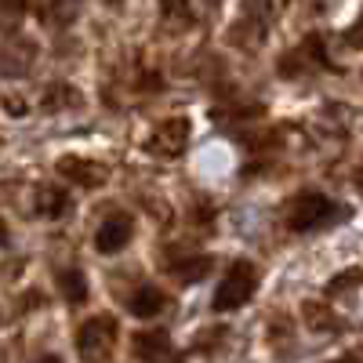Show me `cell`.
<instances>
[{
    "mask_svg": "<svg viewBox=\"0 0 363 363\" xmlns=\"http://www.w3.org/2000/svg\"><path fill=\"white\" fill-rule=\"evenodd\" d=\"M345 215V207H338L330 196H323V193H294L291 200H287V207H284V222H287V229H294V233H309V229H320V225H327L330 218H342Z\"/></svg>",
    "mask_w": 363,
    "mask_h": 363,
    "instance_id": "cell-1",
    "label": "cell"
},
{
    "mask_svg": "<svg viewBox=\"0 0 363 363\" xmlns=\"http://www.w3.org/2000/svg\"><path fill=\"white\" fill-rule=\"evenodd\" d=\"M116 352V320L113 316H91L77 330V356L84 363H109Z\"/></svg>",
    "mask_w": 363,
    "mask_h": 363,
    "instance_id": "cell-2",
    "label": "cell"
},
{
    "mask_svg": "<svg viewBox=\"0 0 363 363\" xmlns=\"http://www.w3.org/2000/svg\"><path fill=\"white\" fill-rule=\"evenodd\" d=\"M258 291V269L251 262H233L229 272L222 277V287L215 291V309L218 313H233L240 306H247Z\"/></svg>",
    "mask_w": 363,
    "mask_h": 363,
    "instance_id": "cell-3",
    "label": "cell"
},
{
    "mask_svg": "<svg viewBox=\"0 0 363 363\" xmlns=\"http://www.w3.org/2000/svg\"><path fill=\"white\" fill-rule=\"evenodd\" d=\"M330 62H327V51H323V40L313 33V37H306L294 51H287L284 58H280V73L284 77H306L309 69H327Z\"/></svg>",
    "mask_w": 363,
    "mask_h": 363,
    "instance_id": "cell-4",
    "label": "cell"
},
{
    "mask_svg": "<svg viewBox=\"0 0 363 363\" xmlns=\"http://www.w3.org/2000/svg\"><path fill=\"white\" fill-rule=\"evenodd\" d=\"M189 120L186 116H174V120H164V124L153 128V135H149V153H157V157H182L186 153V145H189Z\"/></svg>",
    "mask_w": 363,
    "mask_h": 363,
    "instance_id": "cell-5",
    "label": "cell"
},
{
    "mask_svg": "<svg viewBox=\"0 0 363 363\" xmlns=\"http://www.w3.org/2000/svg\"><path fill=\"white\" fill-rule=\"evenodd\" d=\"M58 174L80 189H99L109 182V167L99 160H87V157H62L58 160Z\"/></svg>",
    "mask_w": 363,
    "mask_h": 363,
    "instance_id": "cell-6",
    "label": "cell"
},
{
    "mask_svg": "<svg viewBox=\"0 0 363 363\" xmlns=\"http://www.w3.org/2000/svg\"><path fill=\"white\" fill-rule=\"evenodd\" d=\"M131 352L142 363H182V352L171 345V338L164 330H142V335H135Z\"/></svg>",
    "mask_w": 363,
    "mask_h": 363,
    "instance_id": "cell-7",
    "label": "cell"
},
{
    "mask_svg": "<svg viewBox=\"0 0 363 363\" xmlns=\"http://www.w3.org/2000/svg\"><path fill=\"white\" fill-rule=\"evenodd\" d=\"M33 62H37V44L26 37L8 40L0 48V77H26L33 69Z\"/></svg>",
    "mask_w": 363,
    "mask_h": 363,
    "instance_id": "cell-8",
    "label": "cell"
},
{
    "mask_svg": "<svg viewBox=\"0 0 363 363\" xmlns=\"http://www.w3.org/2000/svg\"><path fill=\"white\" fill-rule=\"evenodd\" d=\"M131 236H135V218H128V215H109V218L99 225L95 244H99L102 255H120V251L131 244Z\"/></svg>",
    "mask_w": 363,
    "mask_h": 363,
    "instance_id": "cell-9",
    "label": "cell"
},
{
    "mask_svg": "<svg viewBox=\"0 0 363 363\" xmlns=\"http://www.w3.org/2000/svg\"><path fill=\"white\" fill-rule=\"evenodd\" d=\"M196 15L189 8V0H160V26H164V33L178 37V33H186V29H193Z\"/></svg>",
    "mask_w": 363,
    "mask_h": 363,
    "instance_id": "cell-10",
    "label": "cell"
},
{
    "mask_svg": "<svg viewBox=\"0 0 363 363\" xmlns=\"http://www.w3.org/2000/svg\"><path fill=\"white\" fill-rule=\"evenodd\" d=\"M265 22H258V18H240L233 29H229V40H233V48H240V51H258L262 48V40H265Z\"/></svg>",
    "mask_w": 363,
    "mask_h": 363,
    "instance_id": "cell-11",
    "label": "cell"
},
{
    "mask_svg": "<svg viewBox=\"0 0 363 363\" xmlns=\"http://www.w3.org/2000/svg\"><path fill=\"white\" fill-rule=\"evenodd\" d=\"M215 269V262H211L207 255H196V258H182V262H171L167 272L178 280V284H200L207 272Z\"/></svg>",
    "mask_w": 363,
    "mask_h": 363,
    "instance_id": "cell-12",
    "label": "cell"
},
{
    "mask_svg": "<svg viewBox=\"0 0 363 363\" xmlns=\"http://www.w3.org/2000/svg\"><path fill=\"white\" fill-rule=\"evenodd\" d=\"M40 106L44 113H58V109H69V106H80V91L69 87V84H48L44 87V95H40Z\"/></svg>",
    "mask_w": 363,
    "mask_h": 363,
    "instance_id": "cell-13",
    "label": "cell"
},
{
    "mask_svg": "<svg viewBox=\"0 0 363 363\" xmlns=\"http://www.w3.org/2000/svg\"><path fill=\"white\" fill-rule=\"evenodd\" d=\"M164 309H167V294L157 291V287H138V291L131 294V313L142 316V320L157 316V313H164Z\"/></svg>",
    "mask_w": 363,
    "mask_h": 363,
    "instance_id": "cell-14",
    "label": "cell"
},
{
    "mask_svg": "<svg viewBox=\"0 0 363 363\" xmlns=\"http://www.w3.org/2000/svg\"><path fill=\"white\" fill-rule=\"evenodd\" d=\"M77 15H80V0H48V4H44V22L58 26V29L73 26Z\"/></svg>",
    "mask_w": 363,
    "mask_h": 363,
    "instance_id": "cell-15",
    "label": "cell"
},
{
    "mask_svg": "<svg viewBox=\"0 0 363 363\" xmlns=\"http://www.w3.org/2000/svg\"><path fill=\"white\" fill-rule=\"evenodd\" d=\"M58 291H62V298L69 301V306H80V301L87 298V280L80 269H62L58 272Z\"/></svg>",
    "mask_w": 363,
    "mask_h": 363,
    "instance_id": "cell-16",
    "label": "cell"
},
{
    "mask_svg": "<svg viewBox=\"0 0 363 363\" xmlns=\"http://www.w3.org/2000/svg\"><path fill=\"white\" fill-rule=\"evenodd\" d=\"M301 320H306L309 330H335L338 327V316L330 313L323 301H306V306H301Z\"/></svg>",
    "mask_w": 363,
    "mask_h": 363,
    "instance_id": "cell-17",
    "label": "cell"
},
{
    "mask_svg": "<svg viewBox=\"0 0 363 363\" xmlns=\"http://www.w3.org/2000/svg\"><path fill=\"white\" fill-rule=\"evenodd\" d=\"M33 196H37V211H40V215H62V211L69 207V193L55 189V186H44Z\"/></svg>",
    "mask_w": 363,
    "mask_h": 363,
    "instance_id": "cell-18",
    "label": "cell"
},
{
    "mask_svg": "<svg viewBox=\"0 0 363 363\" xmlns=\"http://www.w3.org/2000/svg\"><path fill=\"white\" fill-rule=\"evenodd\" d=\"M26 0H0V33H15L26 18Z\"/></svg>",
    "mask_w": 363,
    "mask_h": 363,
    "instance_id": "cell-19",
    "label": "cell"
},
{
    "mask_svg": "<svg viewBox=\"0 0 363 363\" xmlns=\"http://www.w3.org/2000/svg\"><path fill=\"white\" fill-rule=\"evenodd\" d=\"M244 15L269 26V18H272V0H244Z\"/></svg>",
    "mask_w": 363,
    "mask_h": 363,
    "instance_id": "cell-20",
    "label": "cell"
},
{
    "mask_svg": "<svg viewBox=\"0 0 363 363\" xmlns=\"http://www.w3.org/2000/svg\"><path fill=\"white\" fill-rule=\"evenodd\" d=\"M356 280H359V269H345L342 272V277H335V280H330V291H345V287H356Z\"/></svg>",
    "mask_w": 363,
    "mask_h": 363,
    "instance_id": "cell-21",
    "label": "cell"
},
{
    "mask_svg": "<svg viewBox=\"0 0 363 363\" xmlns=\"http://www.w3.org/2000/svg\"><path fill=\"white\" fill-rule=\"evenodd\" d=\"M4 109H8L11 116H26V102H22V99H15V95H8V99H4Z\"/></svg>",
    "mask_w": 363,
    "mask_h": 363,
    "instance_id": "cell-22",
    "label": "cell"
},
{
    "mask_svg": "<svg viewBox=\"0 0 363 363\" xmlns=\"http://www.w3.org/2000/svg\"><path fill=\"white\" fill-rule=\"evenodd\" d=\"M345 40H349V44H352V48H356V44H359V26H352V29H349V33H345Z\"/></svg>",
    "mask_w": 363,
    "mask_h": 363,
    "instance_id": "cell-23",
    "label": "cell"
},
{
    "mask_svg": "<svg viewBox=\"0 0 363 363\" xmlns=\"http://www.w3.org/2000/svg\"><path fill=\"white\" fill-rule=\"evenodd\" d=\"M102 4H106V8H113V11H116V8H124V0H102Z\"/></svg>",
    "mask_w": 363,
    "mask_h": 363,
    "instance_id": "cell-24",
    "label": "cell"
},
{
    "mask_svg": "<svg viewBox=\"0 0 363 363\" xmlns=\"http://www.w3.org/2000/svg\"><path fill=\"white\" fill-rule=\"evenodd\" d=\"M330 363H359V359H356V352H352V356H345V359H330Z\"/></svg>",
    "mask_w": 363,
    "mask_h": 363,
    "instance_id": "cell-25",
    "label": "cell"
},
{
    "mask_svg": "<svg viewBox=\"0 0 363 363\" xmlns=\"http://www.w3.org/2000/svg\"><path fill=\"white\" fill-rule=\"evenodd\" d=\"M40 363H62V359H58V356H44Z\"/></svg>",
    "mask_w": 363,
    "mask_h": 363,
    "instance_id": "cell-26",
    "label": "cell"
},
{
    "mask_svg": "<svg viewBox=\"0 0 363 363\" xmlns=\"http://www.w3.org/2000/svg\"><path fill=\"white\" fill-rule=\"evenodd\" d=\"M207 4H222V0H207Z\"/></svg>",
    "mask_w": 363,
    "mask_h": 363,
    "instance_id": "cell-27",
    "label": "cell"
}]
</instances>
